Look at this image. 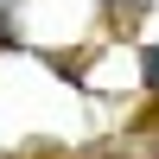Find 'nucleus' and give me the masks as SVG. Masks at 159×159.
<instances>
[{"label":"nucleus","mask_w":159,"mask_h":159,"mask_svg":"<svg viewBox=\"0 0 159 159\" xmlns=\"http://www.w3.org/2000/svg\"><path fill=\"white\" fill-rule=\"evenodd\" d=\"M147 76H153V83H159V45H153V57H147Z\"/></svg>","instance_id":"obj_1"}]
</instances>
